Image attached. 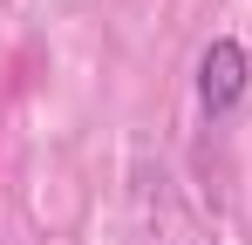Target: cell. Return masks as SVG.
<instances>
[{"label": "cell", "mask_w": 252, "mask_h": 245, "mask_svg": "<svg viewBox=\"0 0 252 245\" xmlns=\"http://www.w3.org/2000/svg\"><path fill=\"white\" fill-rule=\"evenodd\" d=\"M246 48L239 41H211L205 61H198V102H205L211 116H225V109H239V95H246Z\"/></svg>", "instance_id": "obj_1"}]
</instances>
